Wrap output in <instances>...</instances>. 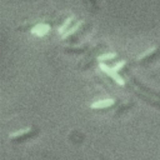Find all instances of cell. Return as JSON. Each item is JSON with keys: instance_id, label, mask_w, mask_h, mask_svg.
Returning a JSON list of instances; mask_svg holds the SVG:
<instances>
[{"instance_id": "1", "label": "cell", "mask_w": 160, "mask_h": 160, "mask_svg": "<svg viewBox=\"0 0 160 160\" xmlns=\"http://www.w3.org/2000/svg\"><path fill=\"white\" fill-rule=\"evenodd\" d=\"M39 132V130L34 126H29L26 129H22L20 131H16V132H11L9 135V138L14 141H24V140H28V139H31L32 136H35L36 134Z\"/></svg>"}, {"instance_id": "2", "label": "cell", "mask_w": 160, "mask_h": 160, "mask_svg": "<svg viewBox=\"0 0 160 160\" xmlns=\"http://www.w3.org/2000/svg\"><path fill=\"white\" fill-rule=\"evenodd\" d=\"M159 52V46L158 45H154L152 48H150V49H148L146 51H144V52H141L138 58H136V61L138 62H144V61H150L156 54Z\"/></svg>"}, {"instance_id": "3", "label": "cell", "mask_w": 160, "mask_h": 160, "mask_svg": "<svg viewBox=\"0 0 160 160\" xmlns=\"http://www.w3.org/2000/svg\"><path fill=\"white\" fill-rule=\"evenodd\" d=\"M100 69H101L105 74H108L111 79H114L119 85H125V80H124V79H122V78H121V76H120V75H119V74H118L112 68H109L108 65H105V64L100 62Z\"/></svg>"}, {"instance_id": "4", "label": "cell", "mask_w": 160, "mask_h": 160, "mask_svg": "<svg viewBox=\"0 0 160 160\" xmlns=\"http://www.w3.org/2000/svg\"><path fill=\"white\" fill-rule=\"evenodd\" d=\"M49 30H50V25L46 22H38L30 28L31 34H34L36 36H44L45 34H48Z\"/></svg>"}, {"instance_id": "5", "label": "cell", "mask_w": 160, "mask_h": 160, "mask_svg": "<svg viewBox=\"0 0 160 160\" xmlns=\"http://www.w3.org/2000/svg\"><path fill=\"white\" fill-rule=\"evenodd\" d=\"M115 104V99H104V100H99L95 101L92 104H90L91 109H105V108H110Z\"/></svg>"}, {"instance_id": "6", "label": "cell", "mask_w": 160, "mask_h": 160, "mask_svg": "<svg viewBox=\"0 0 160 160\" xmlns=\"http://www.w3.org/2000/svg\"><path fill=\"white\" fill-rule=\"evenodd\" d=\"M74 19H75V15H70V16L64 21V24L59 28V34H60L61 36H62V35H64V34L70 29V25L74 22Z\"/></svg>"}, {"instance_id": "7", "label": "cell", "mask_w": 160, "mask_h": 160, "mask_svg": "<svg viewBox=\"0 0 160 160\" xmlns=\"http://www.w3.org/2000/svg\"><path fill=\"white\" fill-rule=\"evenodd\" d=\"M81 24H82V20L78 21V22H76V24H75L72 28H70V29H69V30H68V31H66V32H65V34H64L61 38H62V39H66V38H69V36H72V35H74V34H75V32H76V31L80 29Z\"/></svg>"}, {"instance_id": "8", "label": "cell", "mask_w": 160, "mask_h": 160, "mask_svg": "<svg viewBox=\"0 0 160 160\" xmlns=\"http://www.w3.org/2000/svg\"><path fill=\"white\" fill-rule=\"evenodd\" d=\"M88 49V45H84V46H78V48H72V46H65L64 50L65 51H69V52H76V54H80V52H84L85 50Z\"/></svg>"}, {"instance_id": "9", "label": "cell", "mask_w": 160, "mask_h": 160, "mask_svg": "<svg viewBox=\"0 0 160 160\" xmlns=\"http://www.w3.org/2000/svg\"><path fill=\"white\" fill-rule=\"evenodd\" d=\"M118 56V54L116 52H106V54H102V55H99L98 56V60L99 61H108V60H112V59H115Z\"/></svg>"}, {"instance_id": "10", "label": "cell", "mask_w": 160, "mask_h": 160, "mask_svg": "<svg viewBox=\"0 0 160 160\" xmlns=\"http://www.w3.org/2000/svg\"><path fill=\"white\" fill-rule=\"evenodd\" d=\"M125 65H126V60H122V61H120L119 64H116V65H115L112 69H114L116 72H120V71L124 69V66H125Z\"/></svg>"}, {"instance_id": "11", "label": "cell", "mask_w": 160, "mask_h": 160, "mask_svg": "<svg viewBox=\"0 0 160 160\" xmlns=\"http://www.w3.org/2000/svg\"><path fill=\"white\" fill-rule=\"evenodd\" d=\"M90 1V4L94 6V8H98V4H96V0H89Z\"/></svg>"}]
</instances>
